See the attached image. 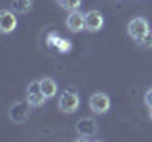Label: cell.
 Instances as JSON below:
<instances>
[{
  "label": "cell",
  "mask_w": 152,
  "mask_h": 142,
  "mask_svg": "<svg viewBox=\"0 0 152 142\" xmlns=\"http://www.w3.org/2000/svg\"><path fill=\"white\" fill-rule=\"evenodd\" d=\"M148 32H150V25L145 17H133L129 21V25H127V34H129L137 44H139Z\"/></svg>",
  "instance_id": "6da1fadb"
},
{
  "label": "cell",
  "mask_w": 152,
  "mask_h": 142,
  "mask_svg": "<svg viewBox=\"0 0 152 142\" xmlns=\"http://www.w3.org/2000/svg\"><path fill=\"white\" fill-rule=\"evenodd\" d=\"M80 108V97L72 89H65L59 97V110L65 114H74Z\"/></svg>",
  "instance_id": "7a4b0ae2"
},
{
  "label": "cell",
  "mask_w": 152,
  "mask_h": 142,
  "mask_svg": "<svg viewBox=\"0 0 152 142\" xmlns=\"http://www.w3.org/2000/svg\"><path fill=\"white\" fill-rule=\"evenodd\" d=\"M31 108H32L31 102L25 99V101H19L15 104H12L8 116H10V120L15 121V123H25L28 120V116H31Z\"/></svg>",
  "instance_id": "3957f363"
},
{
  "label": "cell",
  "mask_w": 152,
  "mask_h": 142,
  "mask_svg": "<svg viewBox=\"0 0 152 142\" xmlns=\"http://www.w3.org/2000/svg\"><path fill=\"white\" fill-rule=\"evenodd\" d=\"M27 101L31 102V106L32 108H38V106H42L48 99H46V95L42 93V89H40V80H34V82H31L27 85Z\"/></svg>",
  "instance_id": "277c9868"
},
{
  "label": "cell",
  "mask_w": 152,
  "mask_h": 142,
  "mask_svg": "<svg viewBox=\"0 0 152 142\" xmlns=\"http://www.w3.org/2000/svg\"><path fill=\"white\" fill-rule=\"evenodd\" d=\"M97 131H99V125L93 117H82L76 123V133L80 135V140L91 138L93 135H97Z\"/></svg>",
  "instance_id": "5b68a950"
},
{
  "label": "cell",
  "mask_w": 152,
  "mask_h": 142,
  "mask_svg": "<svg viewBox=\"0 0 152 142\" xmlns=\"http://www.w3.org/2000/svg\"><path fill=\"white\" fill-rule=\"evenodd\" d=\"M89 108L93 114H107L110 110V99L107 93H93L89 97Z\"/></svg>",
  "instance_id": "8992f818"
},
{
  "label": "cell",
  "mask_w": 152,
  "mask_h": 142,
  "mask_svg": "<svg viewBox=\"0 0 152 142\" xmlns=\"http://www.w3.org/2000/svg\"><path fill=\"white\" fill-rule=\"evenodd\" d=\"M66 28H69L70 32H82V30H86V13L78 12V9L70 12L69 17H66Z\"/></svg>",
  "instance_id": "52a82bcc"
},
{
  "label": "cell",
  "mask_w": 152,
  "mask_h": 142,
  "mask_svg": "<svg viewBox=\"0 0 152 142\" xmlns=\"http://www.w3.org/2000/svg\"><path fill=\"white\" fill-rule=\"evenodd\" d=\"M15 27H17L15 12L4 9V12L0 13V32H2V34H10L12 30H15Z\"/></svg>",
  "instance_id": "ba28073f"
},
{
  "label": "cell",
  "mask_w": 152,
  "mask_h": 142,
  "mask_svg": "<svg viewBox=\"0 0 152 142\" xmlns=\"http://www.w3.org/2000/svg\"><path fill=\"white\" fill-rule=\"evenodd\" d=\"M103 25H104V19H103V13L101 12H95V9H91V12L86 13V30H88V32L101 30Z\"/></svg>",
  "instance_id": "9c48e42d"
},
{
  "label": "cell",
  "mask_w": 152,
  "mask_h": 142,
  "mask_svg": "<svg viewBox=\"0 0 152 142\" xmlns=\"http://www.w3.org/2000/svg\"><path fill=\"white\" fill-rule=\"evenodd\" d=\"M40 89H42V93L46 95V99H53L57 95V82L53 78H50V76L40 78Z\"/></svg>",
  "instance_id": "30bf717a"
},
{
  "label": "cell",
  "mask_w": 152,
  "mask_h": 142,
  "mask_svg": "<svg viewBox=\"0 0 152 142\" xmlns=\"http://www.w3.org/2000/svg\"><path fill=\"white\" fill-rule=\"evenodd\" d=\"M32 8V0H12L10 9L15 13H28Z\"/></svg>",
  "instance_id": "8fae6325"
},
{
  "label": "cell",
  "mask_w": 152,
  "mask_h": 142,
  "mask_svg": "<svg viewBox=\"0 0 152 142\" xmlns=\"http://www.w3.org/2000/svg\"><path fill=\"white\" fill-rule=\"evenodd\" d=\"M72 44H70V40H66V38H61L59 44H57V51H61V53H69Z\"/></svg>",
  "instance_id": "7c38bea8"
},
{
  "label": "cell",
  "mask_w": 152,
  "mask_h": 142,
  "mask_svg": "<svg viewBox=\"0 0 152 142\" xmlns=\"http://www.w3.org/2000/svg\"><path fill=\"white\" fill-rule=\"evenodd\" d=\"M80 4H82V0H65L63 8H65V9H70V12H74V9L80 8Z\"/></svg>",
  "instance_id": "4fadbf2b"
},
{
  "label": "cell",
  "mask_w": 152,
  "mask_h": 142,
  "mask_svg": "<svg viewBox=\"0 0 152 142\" xmlns=\"http://www.w3.org/2000/svg\"><path fill=\"white\" fill-rule=\"evenodd\" d=\"M59 40H61V36L57 34V32H50V34H48V46H51V47H57V44H59Z\"/></svg>",
  "instance_id": "5bb4252c"
},
{
  "label": "cell",
  "mask_w": 152,
  "mask_h": 142,
  "mask_svg": "<svg viewBox=\"0 0 152 142\" xmlns=\"http://www.w3.org/2000/svg\"><path fill=\"white\" fill-rule=\"evenodd\" d=\"M139 46H142V47H152V32H148L142 40L139 42Z\"/></svg>",
  "instance_id": "9a60e30c"
},
{
  "label": "cell",
  "mask_w": 152,
  "mask_h": 142,
  "mask_svg": "<svg viewBox=\"0 0 152 142\" xmlns=\"http://www.w3.org/2000/svg\"><path fill=\"white\" fill-rule=\"evenodd\" d=\"M145 102H146V106H148V108H152V87L145 93Z\"/></svg>",
  "instance_id": "2e32d148"
},
{
  "label": "cell",
  "mask_w": 152,
  "mask_h": 142,
  "mask_svg": "<svg viewBox=\"0 0 152 142\" xmlns=\"http://www.w3.org/2000/svg\"><path fill=\"white\" fill-rule=\"evenodd\" d=\"M55 2H57V4H61V6H63V4H65V0H55Z\"/></svg>",
  "instance_id": "e0dca14e"
},
{
  "label": "cell",
  "mask_w": 152,
  "mask_h": 142,
  "mask_svg": "<svg viewBox=\"0 0 152 142\" xmlns=\"http://www.w3.org/2000/svg\"><path fill=\"white\" fill-rule=\"evenodd\" d=\"M150 120H152V108H150Z\"/></svg>",
  "instance_id": "ac0fdd59"
}]
</instances>
